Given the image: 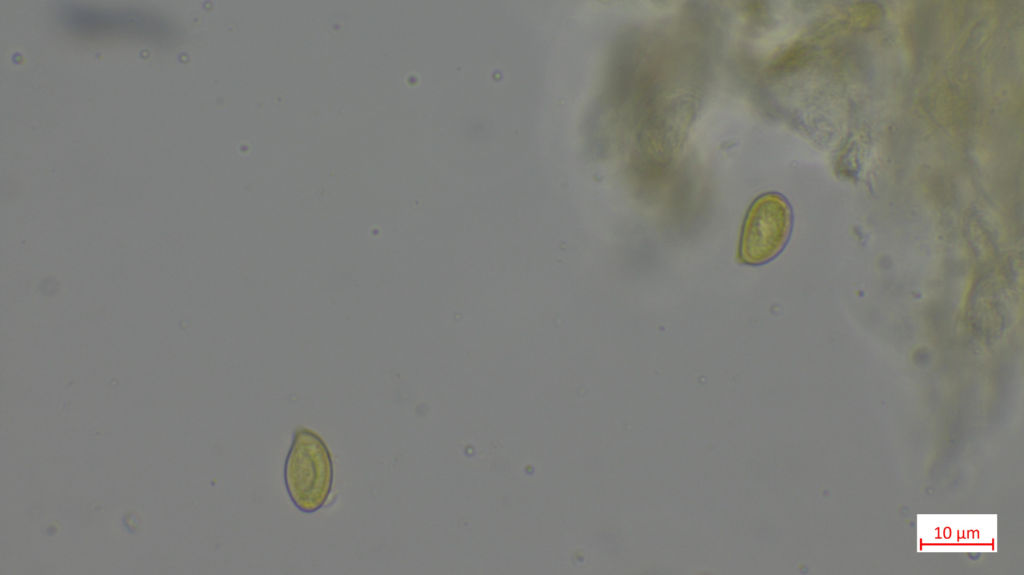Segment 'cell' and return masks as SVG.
<instances>
[{
    "instance_id": "obj_1",
    "label": "cell",
    "mask_w": 1024,
    "mask_h": 575,
    "mask_svg": "<svg viewBox=\"0 0 1024 575\" xmlns=\"http://www.w3.org/2000/svg\"><path fill=\"white\" fill-rule=\"evenodd\" d=\"M286 491L294 506L314 513L327 502L333 485V460L324 440L313 430L298 427L284 464Z\"/></svg>"
},
{
    "instance_id": "obj_2",
    "label": "cell",
    "mask_w": 1024,
    "mask_h": 575,
    "mask_svg": "<svg viewBox=\"0 0 1024 575\" xmlns=\"http://www.w3.org/2000/svg\"><path fill=\"white\" fill-rule=\"evenodd\" d=\"M792 229V211L777 192L759 195L749 206L740 231L737 260L762 265L776 258L786 246Z\"/></svg>"
}]
</instances>
